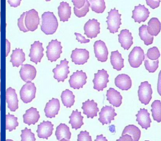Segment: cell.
<instances>
[{
    "label": "cell",
    "instance_id": "277c9868",
    "mask_svg": "<svg viewBox=\"0 0 161 141\" xmlns=\"http://www.w3.org/2000/svg\"><path fill=\"white\" fill-rule=\"evenodd\" d=\"M24 23L26 28L29 31L34 32L36 30L40 23L38 13L34 9L26 12Z\"/></svg>",
    "mask_w": 161,
    "mask_h": 141
},
{
    "label": "cell",
    "instance_id": "e0dca14e",
    "mask_svg": "<svg viewBox=\"0 0 161 141\" xmlns=\"http://www.w3.org/2000/svg\"><path fill=\"white\" fill-rule=\"evenodd\" d=\"M150 12L145 5L141 4L135 6V9L132 11V19H134L135 22L139 24L142 22H145L149 17Z\"/></svg>",
    "mask_w": 161,
    "mask_h": 141
},
{
    "label": "cell",
    "instance_id": "f5cc1de1",
    "mask_svg": "<svg viewBox=\"0 0 161 141\" xmlns=\"http://www.w3.org/2000/svg\"><path fill=\"white\" fill-rule=\"evenodd\" d=\"M0 81H1V70H0ZM0 91H1V83H0Z\"/></svg>",
    "mask_w": 161,
    "mask_h": 141
},
{
    "label": "cell",
    "instance_id": "ffe728a7",
    "mask_svg": "<svg viewBox=\"0 0 161 141\" xmlns=\"http://www.w3.org/2000/svg\"><path fill=\"white\" fill-rule=\"evenodd\" d=\"M60 109V103L58 99L53 98L47 103L44 108L45 116L48 118H54L58 115Z\"/></svg>",
    "mask_w": 161,
    "mask_h": 141
},
{
    "label": "cell",
    "instance_id": "f35d334b",
    "mask_svg": "<svg viewBox=\"0 0 161 141\" xmlns=\"http://www.w3.org/2000/svg\"><path fill=\"white\" fill-rule=\"evenodd\" d=\"M145 66L146 69L149 73H154L157 70L158 67V60L152 61L147 58L146 54L145 55Z\"/></svg>",
    "mask_w": 161,
    "mask_h": 141
},
{
    "label": "cell",
    "instance_id": "e575fe53",
    "mask_svg": "<svg viewBox=\"0 0 161 141\" xmlns=\"http://www.w3.org/2000/svg\"><path fill=\"white\" fill-rule=\"evenodd\" d=\"M147 25H142L139 28V36L141 40L144 41V43L147 46L153 44V37L151 36L147 33Z\"/></svg>",
    "mask_w": 161,
    "mask_h": 141
},
{
    "label": "cell",
    "instance_id": "9c48e42d",
    "mask_svg": "<svg viewBox=\"0 0 161 141\" xmlns=\"http://www.w3.org/2000/svg\"><path fill=\"white\" fill-rule=\"evenodd\" d=\"M145 53L140 47H135L128 56V62L131 67L137 68L145 59Z\"/></svg>",
    "mask_w": 161,
    "mask_h": 141
},
{
    "label": "cell",
    "instance_id": "c3c4849f",
    "mask_svg": "<svg viewBox=\"0 0 161 141\" xmlns=\"http://www.w3.org/2000/svg\"><path fill=\"white\" fill-rule=\"evenodd\" d=\"M117 141H133L132 137L128 134H124L122 135V136L119 139L116 140Z\"/></svg>",
    "mask_w": 161,
    "mask_h": 141
},
{
    "label": "cell",
    "instance_id": "f546056e",
    "mask_svg": "<svg viewBox=\"0 0 161 141\" xmlns=\"http://www.w3.org/2000/svg\"><path fill=\"white\" fill-rule=\"evenodd\" d=\"M111 64L113 68L118 71H120L124 68V59L122 58V55L119 53L118 50L111 52L110 56Z\"/></svg>",
    "mask_w": 161,
    "mask_h": 141
},
{
    "label": "cell",
    "instance_id": "5b68a950",
    "mask_svg": "<svg viewBox=\"0 0 161 141\" xmlns=\"http://www.w3.org/2000/svg\"><path fill=\"white\" fill-rule=\"evenodd\" d=\"M36 88L31 82L27 83L20 90V98L25 104L31 102L35 98Z\"/></svg>",
    "mask_w": 161,
    "mask_h": 141
},
{
    "label": "cell",
    "instance_id": "484cf974",
    "mask_svg": "<svg viewBox=\"0 0 161 141\" xmlns=\"http://www.w3.org/2000/svg\"><path fill=\"white\" fill-rule=\"evenodd\" d=\"M23 117L24 123L30 126L31 124L35 125L38 122L40 118V115L36 108L31 107L26 111Z\"/></svg>",
    "mask_w": 161,
    "mask_h": 141
},
{
    "label": "cell",
    "instance_id": "f1b7e54d",
    "mask_svg": "<svg viewBox=\"0 0 161 141\" xmlns=\"http://www.w3.org/2000/svg\"><path fill=\"white\" fill-rule=\"evenodd\" d=\"M58 15L60 19V21L67 22L71 16V7L67 2H62L58 7Z\"/></svg>",
    "mask_w": 161,
    "mask_h": 141
},
{
    "label": "cell",
    "instance_id": "44dd1931",
    "mask_svg": "<svg viewBox=\"0 0 161 141\" xmlns=\"http://www.w3.org/2000/svg\"><path fill=\"white\" fill-rule=\"evenodd\" d=\"M82 109L83 110V114L87 116L88 118L93 119L97 116V113L99 111L98 109L97 103L94 100H88L82 103Z\"/></svg>",
    "mask_w": 161,
    "mask_h": 141
},
{
    "label": "cell",
    "instance_id": "603a6c76",
    "mask_svg": "<svg viewBox=\"0 0 161 141\" xmlns=\"http://www.w3.org/2000/svg\"><path fill=\"white\" fill-rule=\"evenodd\" d=\"M118 36V41L121 47L125 50H129L133 43V37L130 31L127 29L122 30Z\"/></svg>",
    "mask_w": 161,
    "mask_h": 141
},
{
    "label": "cell",
    "instance_id": "b9f144b4",
    "mask_svg": "<svg viewBox=\"0 0 161 141\" xmlns=\"http://www.w3.org/2000/svg\"><path fill=\"white\" fill-rule=\"evenodd\" d=\"M146 55L150 60L156 61L160 57V53L157 47H153L147 50V53Z\"/></svg>",
    "mask_w": 161,
    "mask_h": 141
},
{
    "label": "cell",
    "instance_id": "2e32d148",
    "mask_svg": "<svg viewBox=\"0 0 161 141\" xmlns=\"http://www.w3.org/2000/svg\"><path fill=\"white\" fill-rule=\"evenodd\" d=\"M70 57L75 65H84L89 59V52L85 49L75 48L72 51Z\"/></svg>",
    "mask_w": 161,
    "mask_h": 141
},
{
    "label": "cell",
    "instance_id": "4fadbf2b",
    "mask_svg": "<svg viewBox=\"0 0 161 141\" xmlns=\"http://www.w3.org/2000/svg\"><path fill=\"white\" fill-rule=\"evenodd\" d=\"M95 57L98 61L105 62L108 59V51L105 43L101 40L96 41L94 44Z\"/></svg>",
    "mask_w": 161,
    "mask_h": 141
},
{
    "label": "cell",
    "instance_id": "d6986e66",
    "mask_svg": "<svg viewBox=\"0 0 161 141\" xmlns=\"http://www.w3.org/2000/svg\"><path fill=\"white\" fill-rule=\"evenodd\" d=\"M6 98L8 107L11 112H15L18 109V99L16 90L12 88H8L6 92Z\"/></svg>",
    "mask_w": 161,
    "mask_h": 141
},
{
    "label": "cell",
    "instance_id": "4dcf8cb0",
    "mask_svg": "<svg viewBox=\"0 0 161 141\" xmlns=\"http://www.w3.org/2000/svg\"><path fill=\"white\" fill-rule=\"evenodd\" d=\"M69 118L70 119L69 124L72 125V129L78 130L84 125L83 121L84 117L81 115V112L78 111V110L73 111Z\"/></svg>",
    "mask_w": 161,
    "mask_h": 141
},
{
    "label": "cell",
    "instance_id": "d590c367",
    "mask_svg": "<svg viewBox=\"0 0 161 141\" xmlns=\"http://www.w3.org/2000/svg\"><path fill=\"white\" fill-rule=\"evenodd\" d=\"M90 7L93 11L97 14L104 12L106 9L105 2L104 0H90Z\"/></svg>",
    "mask_w": 161,
    "mask_h": 141
},
{
    "label": "cell",
    "instance_id": "83f0119b",
    "mask_svg": "<svg viewBox=\"0 0 161 141\" xmlns=\"http://www.w3.org/2000/svg\"><path fill=\"white\" fill-rule=\"evenodd\" d=\"M25 60V54L22 49L16 48L13 51L10 60V62L12 63L13 66L19 67L20 66L23 65Z\"/></svg>",
    "mask_w": 161,
    "mask_h": 141
},
{
    "label": "cell",
    "instance_id": "30bf717a",
    "mask_svg": "<svg viewBox=\"0 0 161 141\" xmlns=\"http://www.w3.org/2000/svg\"><path fill=\"white\" fill-rule=\"evenodd\" d=\"M87 79V75L86 73L81 71H77L73 73L69 78V86L74 89H79L82 88L86 84Z\"/></svg>",
    "mask_w": 161,
    "mask_h": 141
},
{
    "label": "cell",
    "instance_id": "4316f807",
    "mask_svg": "<svg viewBox=\"0 0 161 141\" xmlns=\"http://www.w3.org/2000/svg\"><path fill=\"white\" fill-rule=\"evenodd\" d=\"M55 135L58 141H69L72 134L69 127L66 124H60L57 127Z\"/></svg>",
    "mask_w": 161,
    "mask_h": 141
},
{
    "label": "cell",
    "instance_id": "ab89813d",
    "mask_svg": "<svg viewBox=\"0 0 161 141\" xmlns=\"http://www.w3.org/2000/svg\"><path fill=\"white\" fill-rule=\"evenodd\" d=\"M90 4L88 0H86L85 4L82 8L80 9L74 8V12L75 15L79 18L83 17L85 16L87 13L89 11Z\"/></svg>",
    "mask_w": 161,
    "mask_h": 141
},
{
    "label": "cell",
    "instance_id": "8d00e7d4",
    "mask_svg": "<svg viewBox=\"0 0 161 141\" xmlns=\"http://www.w3.org/2000/svg\"><path fill=\"white\" fill-rule=\"evenodd\" d=\"M153 117L154 121L160 123L161 122V103L160 100H155L151 105Z\"/></svg>",
    "mask_w": 161,
    "mask_h": 141
},
{
    "label": "cell",
    "instance_id": "52a82bcc",
    "mask_svg": "<svg viewBox=\"0 0 161 141\" xmlns=\"http://www.w3.org/2000/svg\"><path fill=\"white\" fill-rule=\"evenodd\" d=\"M109 75L107 71L104 69L98 70V72L94 74V79L93 80L94 84L93 88L98 91H102L103 89L107 87L109 82Z\"/></svg>",
    "mask_w": 161,
    "mask_h": 141
},
{
    "label": "cell",
    "instance_id": "8992f818",
    "mask_svg": "<svg viewBox=\"0 0 161 141\" xmlns=\"http://www.w3.org/2000/svg\"><path fill=\"white\" fill-rule=\"evenodd\" d=\"M153 90L151 84L148 82L141 83L138 87V99L142 104L147 105L149 104L152 98Z\"/></svg>",
    "mask_w": 161,
    "mask_h": 141
},
{
    "label": "cell",
    "instance_id": "836d02e7",
    "mask_svg": "<svg viewBox=\"0 0 161 141\" xmlns=\"http://www.w3.org/2000/svg\"><path fill=\"white\" fill-rule=\"evenodd\" d=\"M75 95L69 89H66L62 92L61 99L63 105L67 108H71L74 104Z\"/></svg>",
    "mask_w": 161,
    "mask_h": 141
},
{
    "label": "cell",
    "instance_id": "d6a6232c",
    "mask_svg": "<svg viewBox=\"0 0 161 141\" xmlns=\"http://www.w3.org/2000/svg\"><path fill=\"white\" fill-rule=\"evenodd\" d=\"M126 134L131 136L133 141H139L141 136V130L137 127L133 125H129L125 127L122 135Z\"/></svg>",
    "mask_w": 161,
    "mask_h": 141
},
{
    "label": "cell",
    "instance_id": "1f68e13d",
    "mask_svg": "<svg viewBox=\"0 0 161 141\" xmlns=\"http://www.w3.org/2000/svg\"><path fill=\"white\" fill-rule=\"evenodd\" d=\"M161 23L157 18H152L148 22L147 33L152 36H157L161 31Z\"/></svg>",
    "mask_w": 161,
    "mask_h": 141
},
{
    "label": "cell",
    "instance_id": "5bb4252c",
    "mask_svg": "<svg viewBox=\"0 0 161 141\" xmlns=\"http://www.w3.org/2000/svg\"><path fill=\"white\" fill-rule=\"evenodd\" d=\"M99 115V118L98 120L104 125L110 124L111 121L114 120V117L117 116V113H116L114 108L112 106H105L102 108Z\"/></svg>",
    "mask_w": 161,
    "mask_h": 141
},
{
    "label": "cell",
    "instance_id": "7dc6e473",
    "mask_svg": "<svg viewBox=\"0 0 161 141\" xmlns=\"http://www.w3.org/2000/svg\"><path fill=\"white\" fill-rule=\"evenodd\" d=\"M72 2L74 5V7L77 9H80L84 6L86 0H73Z\"/></svg>",
    "mask_w": 161,
    "mask_h": 141
},
{
    "label": "cell",
    "instance_id": "9a60e30c",
    "mask_svg": "<svg viewBox=\"0 0 161 141\" xmlns=\"http://www.w3.org/2000/svg\"><path fill=\"white\" fill-rule=\"evenodd\" d=\"M37 71L35 67L30 64L22 65L19 74L20 77L23 81L30 82L35 79Z\"/></svg>",
    "mask_w": 161,
    "mask_h": 141
},
{
    "label": "cell",
    "instance_id": "f907efd6",
    "mask_svg": "<svg viewBox=\"0 0 161 141\" xmlns=\"http://www.w3.org/2000/svg\"><path fill=\"white\" fill-rule=\"evenodd\" d=\"M107 141L108 140L106 139L105 137H103V135H99V136H97V138L95 141Z\"/></svg>",
    "mask_w": 161,
    "mask_h": 141
},
{
    "label": "cell",
    "instance_id": "6da1fadb",
    "mask_svg": "<svg viewBox=\"0 0 161 141\" xmlns=\"http://www.w3.org/2000/svg\"><path fill=\"white\" fill-rule=\"evenodd\" d=\"M41 30L47 35H53L58 29V19L53 13L48 11L42 15Z\"/></svg>",
    "mask_w": 161,
    "mask_h": 141
},
{
    "label": "cell",
    "instance_id": "7402d4cb",
    "mask_svg": "<svg viewBox=\"0 0 161 141\" xmlns=\"http://www.w3.org/2000/svg\"><path fill=\"white\" fill-rule=\"evenodd\" d=\"M136 120L138 125H140L142 129L147 130L151 126L152 123L150 114L146 109H141L136 115Z\"/></svg>",
    "mask_w": 161,
    "mask_h": 141
},
{
    "label": "cell",
    "instance_id": "bcb514c9",
    "mask_svg": "<svg viewBox=\"0 0 161 141\" xmlns=\"http://www.w3.org/2000/svg\"><path fill=\"white\" fill-rule=\"evenodd\" d=\"M75 35L76 36V40L78 41L81 44H84V43H87L90 42V40L89 39H86L81 34L78 33H75Z\"/></svg>",
    "mask_w": 161,
    "mask_h": 141
},
{
    "label": "cell",
    "instance_id": "816d5d0a",
    "mask_svg": "<svg viewBox=\"0 0 161 141\" xmlns=\"http://www.w3.org/2000/svg\"><path fill=\"white\" fill-rule=\"evenodd\" d=\"M6 57L8 56L9 53L10 51V43L8 41L7 39L6 40Z\"/></svg>",
    "mask_w": 161,
    "mask_h": 141
},
{
    "label": "cell",
    "instance_id": "3957f363",
    "mask_svg": "<svg viewBox=\"0 0 161 141\" xmlns=\"http://www.w3.org/2000/svg\"><path fill=\"white\" fill-rule=\"evenodd\" d=\"M62 48L60 42L58 41L57 39L52 40L47 47L46 53L48 60L53 62L59 59L62 53Z\"/></svg>",
    "mask_w": 161,
    "mask_h": 141
},
{
    "label": "cell",
    "instance_id": "f6af8a7d",
    "mask_svg": "<svg viewBox=\"0 0 161 141\" xmlns=\"http://www.w3.org/2000/svg\"><path fill=\"white\" fill-rule=\"evenodd\" d=\"M160 2H161L160 0H146V3L147 5L149 6L152 9H153L158 7Z\"/></svg>",
    "mask_w": 161,
    "mask_h": 141
},
{
    "label": "cell",
    "instance_id": "db71d44e",
    "mask_svg": "<svg viewBox=\"0 0 161 141\" xmlns=\"http://www.w3.org/2000/svg\"><path fill=\"white\" fill-rule=\"evenodd\" d=\"M0 31H1V12H0Z\"/></svg>",
    "mask_w": 161,
    "mask_h": 141
},
{
    "label": "cell",
    "instance_id": "60d3db41",
    "mask_svg": "<svg viewBox=\"0 0 161 141\" xmlns=\"http://www.w3.org/2000/svg\"><path fill=\"white\" fill-rule=\"evenodd\" d=\"M21 141H35L36 139L35 137V134L33 133L31 129H28L25 128L24 130H22Z\"/></svg>",
    "mask_w": 161,
    "mask_h": 141
},
{
    "label": "cell",
    "instance_id": "7bdbcfd3",
    "mask_svg": "<svg viewBox=\"0 0 161 141\" xmlns=\"http://www.w3.org/2000/svg\"><path fill=\"white\" fill-rule=\"evenodd\" d=\"M26 12H24L20 16V17L18 19V26L19 27L21 31L23 32L24 33L28 32L29 31L26 28L24 23V18H25Z\"/></svg>",
    "mask_w": 161,
    "mask_h": 141
},
{
    "label": "cell",
    "instance_id": "ac0fdd59",
    "mask_svg": "<svg viewBox=\"0 0 161 141\" xmlns=\"http://www.w3.org/2000/svg\"><path fill=\"white\" fill-rule=\"evenodd\" d=\"M53 125L50 121H43L38 125L37 133L38 138L47 140L53 134Z\"/></svg>",
    "mask_w": 161,
    "mask_h": 141
},
{
    "label": "cell",
    "instance_id": "d4e9b609",
    "mask_svg": "<svg viewBox=\"0 0 161 141\" xmlns=\"http://www.w3.org/2000/svg\"><path fill=\"white\" fill-rule=\"evenodd\" d=\"M107 100L113 107H119L122 104V97L120 93L114 88H110L106 93Z\"/></svg>",
    "mask_w": 161,
    "mask_h": 141
},
{
    "label": "cell",
    "instance_id": "681fc988",
    "mask_svg": "<svg viewBox=\"0 0 161 141\" xmlns=\"http://www.w3.org/2000/svg\"><path fill=\"white\" fill-rule=\"evenodd\" d=\"M21 2V1H20V0L19 1H8V2L9 3V4L11 5V6L14 8L19 6Z\"/></svg>",
    "mask_w": 161,
    "mask_h": 141
},
{
    "label": "cell",
    "instance_id": "ba28073f",
    "mask_svg": "<svg viewBox=\"0 0 161 141\" xmlns=\"http://www.w3.org/2000/svg\"><path fill=\"white\" fill-rule=\"evenodd\" d=\"M69 63L67 59H64L60 61V64L57 65L56 67L53 69V72L54 73L53 77L58 82H64L65 79L68 78V74L69 73Z\"/></svg>",
    "mask_w": 161,
    "mask_h": 141
},
{
    "label": "cell",
    "instance_id": "ee69618b",
    "mask_svg": "<svg viewBox=\"0 0 161 141\" xmlns=\"http://www.w3.org/2000/svg\"><path fill=\"white\" fill-rule=\"evenodd\" d=\"M78 141H92V138L87 131H81L78 135Z\"/></svg>",
    "mask_w": 161,
    "mask_h": 141
},
{
    "label": "cell",
    "instance_id": "cb8c5ba5",
    "mask_svg": "<svg viewBox=\"0 0 161 141\" xmlns=\"http://www.w3.org/2000/svg\"><path fill=\"white\" fill-rule=\"evenodd\" d=\"M115 85L122 91H127L131 87L132 81L128 75L125 74H120L115 79Z\"/></svg>",
    "mask_w": 161,
    "mask_h": 141
},
{
    "label": "cell",
    "instance_id": "7a4b0ae2",
    "mask_svg": "<svg viewBox=\"0 0 161 141\" xmlns=\"http://www.w3.org/2000/svg\"><path fill=\"white\" fill-rule=\"evenodd\" d=\"M108 16L107 17V29L109 31L110 33L114 34L118 32V29L121 25V15L119 14L118 10H116L115 8L111 9L108 13Z\"/></svg>",
    "mask_w": 161,
    "mask_h": 141
},
{
    "label": "cell",
    "instance_id": "7c38bea8",
    "mask_svg": "<svg viewBox=\"0 0 161 141\" xmlns=\"http://www.w3.org/2000/svg\"><path fill=\"white\" fill-rule=\"evenodd\" d=\"M43 51L44 48L42 47V43L39 41L34 42L33 44L31 45L30 49L29 57L30 61L36 65L38 63H40L44 56Z\"/></svg>",
    "mask_w": 161,
    "mask_h": 141
},
{
    "label": "cell",
    "instance_id": "8fae6325",
    "mask_svg": "<svg viewBox=\"0 0 161 141\" xmlns=\"http://www.w3.org/2000/svg\"><path fill=\"white\" fill-rule=\"evenodd\" d=\"M100 23L95 19H89L84 27V34L88 38L93 39L97 37L100 33Z\"/></svg>",
    "mask_w": 161,
    "mask_h": 141
},
{
    "label": "cell",
    "instance_id": "11a10c76",
    "mask_svg": "<svg viewBox=\"0 0 161 141\" xmlns=\"http://www.w3.org/2000/svg\"><path fill=\"white\" fill-rule=\"evenodd\" d=\"M0 101H1V95H0ZM0 110H1V104H0Z\"/></svg>",
    "mask_w": 161,
    "mask_h": 141
},
{
    "label": "cell",
    "instance_id": "74e56055",
    "mask_svg": "<svg viewBox=\"0 0 161 141\" xmlns=\"http://www.w3.org/2000/svg\"><path fill=\"white\" fill-rule=\"evenodd\" d=\"M18 118L14 115L8 114L6 116V129L9 132L15 130L18 126L19 123L17 121Z\"/></svg>",
    "mask_w": 161,
    "mask_h": 141
}]
</instances>
